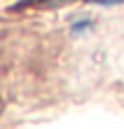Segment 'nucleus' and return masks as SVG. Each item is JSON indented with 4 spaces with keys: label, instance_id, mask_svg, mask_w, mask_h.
Wrapping results in <instances>:
<instances>
[{
    "label": "nucleus",
    "instance_id": "obj_1",
    "mask_svg": "<svg viewBox=\"0 0 124 129\" xmlns=\"http://www.w3.org/2000/svg\"><path fill=\"white\" fill-rule=\"evenodd\" d=\"M44 3H51V5H56V3H66V0H24L22 5H17V10L24 5H44ZM80 3H95V5H119L124 0H80Z\"/></svg>",
    "mask_w": 124,
    "mask_h": 129
},
{
    "label": "nucleus",
    "instance_id": "obj_2",
    "mask_svg": "<svg viewBox=\"0 0 124 129\" xmlns=\"http://www.w3.org/2000/svg\"><path fill=\"white\" fill-rule=\"evenodd\" d=\"M90 27H93V22H90V20H78V22H73V24H71V29L75 32V34H83V32H88Z\"/></svg>",
    "mask_w": 124,
    "mask_h": 129
}]
</instances>
